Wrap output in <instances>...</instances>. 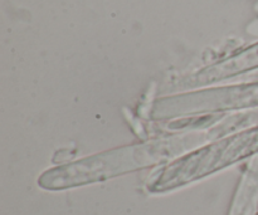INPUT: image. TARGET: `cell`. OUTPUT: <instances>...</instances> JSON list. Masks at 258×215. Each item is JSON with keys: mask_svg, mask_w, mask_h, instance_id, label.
<instances>
[{"mask_svg": "<svg viewBox=\"0 0 258 215\" xmlns=\"http://www.w3.org/2000/svg\"><path fill=\"white\" fill-rule=\"evenodd\" d=\"M212 136L213 131L120 146L48 169L39 176L38 185L48 191H59L102 183L125 174L175 160L178 156L189 153L188 150H193L207 142Z\"/></svg>", "mask_w": 258, "mask_h": 215, "instance_id": "cell-1", "label": "cell"}, {"mask_svg": "<svg viewBox=\"0 0 258 215\" xmlns=\"http://www.w3.org/2000/svg\"><path fill=\"white\" fill-rule=\"evenodd\" d=\"M258 154V125L211 141L161 169L148 184L151 194H165L207 178Z\"/></svg>", "mask_w": 258, "mask_h": 215, "instance_id": "cell-2", "label": "cell"}, {"mask_svg": "<svg viewBox=\"0 0 258 215\" xmlns=\"http://www.w3.org/2000/svg\"><path fill=\"white\" fill-rule=\"evenodd\" d=\"M248 108H258V81L161 97L151 106L150 117L165 121Z\"/></svg>", "mask_w": 258, "mask_h": 215, "instance_id": "cell-3", "label": "cell"}, {"mask_svg": "<svg viewBox=\"0 0 258 215\" xmlns=\"http://www.w3.org/2000/svg\"><path fill=\"white\" fill-rule=\"evenodd\" d=\"M256 215H258V213H257V214H256Z\"/></svg>", "mask_w": 258, "mask_h": 215, "instance_id": "cell-4", "label": "cell"}]
</instances>
